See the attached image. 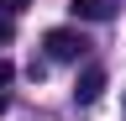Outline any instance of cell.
I'll use <instances>...</instances> for the list:
<instances>
[{
  "instance_id": "2",
  "label": "cell",
  "mask_w": 126,
  "mask_h": 121,
  "mask_svg": "<svg viewBox=\"0 0 126 121\" xmlns=\"http://www.w3.org/2000/svg\"><path fill=\"white\" fill-rule=\"evenodd\" d=\"M100 89H105V69H100V63H89L84 74H79V84H74V100H79V105H89V100H100Z\"/></svg>"
},
{
  "instance_id": "1",
  "label": "cell",
  "mask_w": 126,
  "mask_h": 121,
  "mask_svg": "<svg viewBox=\"0 0 126 121\" xmlns=\"http://www.w3.org/2000/svg\"><path fill=\"white\" fill-rule=\"evenodd\" d=\"M42 48H47V58H53V63H74V58L84 53L89 42L79 37V32H68V26H53V32L42 37Z\"/></svg>"
},
{
  "instance_id": "5",
  "label": "cell",
  "mask_w": 126,
  "mask_h": 121,
  "mask_svg": "<svg viewBox=\"0 0 126 121\" xmlns=\"http://www.w3.org/2000/svg\"><path fill=\"white\" fill-rule=\"evenodd\" d=\"M0 42H11V26H5V21H0Z\"/></svg>"
},
{
  "instance_id": "7",
  "label": "cell",
  "mask_w": 126,
  "mask_h": 121,
  "mask_svg": "<svg viewBox=\"0 0 126 121\" xmlns=\"http://www.w3.org/2000/svg\"><path fill=\"white\" fill-rule=\"evenodd\" d=\"M5 5H11V0H0V11H5Z\"/></svg>"
},
{
  "instance_id": "6",
  "label": "cell",
  "mask_w": 126,
  "mask_h": 121,
  "mask_svg": "<svg viewBox=\"0 0 126 121\" xmlns=\"http://www.w3.org/2000/svg\"><path fill=\"white\" fill-rule=\"evenodd\" d=\"M0 116H5V95H0Z\"/></svg>"
},
{
  "instance_id": "3",
  "label": "cell",
  "mask_w": 126,
  "mask_h": 121,
  "mask_svg": "<svg viewBox=\"0 0 126 121\" xmlns=\"http://www.w3.org/2000/svg\"><path fill=\"white\" fill-rule=\"evenodd\" d=\"M68 11L79 21H110L116 16V0H68Z\"/></svg>"
},
{
  "instance_id": "4",
  "label": "cell",
  "mask_w": 126,
  "mask_h": 121,
  "mask_svg": "<svg viewBox=\"0 0 126 121\" xmlns=\"http://www.w3.org/2000/svg\"><path fill=\"white\" fill-rule=\"evenodd\" d=\"M11 79H16V69H11V58H0V89H5Z\"/></svg>"
}]
</instances>
